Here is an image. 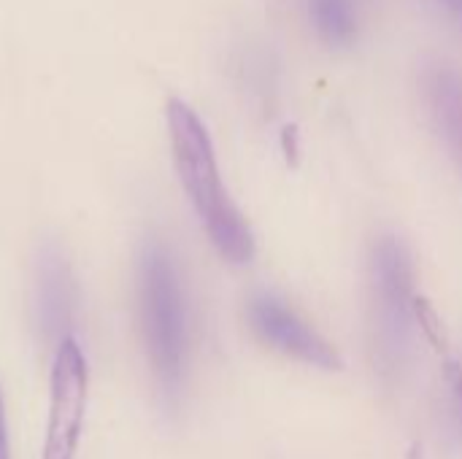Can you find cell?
<instances>
[{"label":"cell","mask_w":462,"mask_h":459,"mask_svg":"<svg viewBox=\"0 0 462 459\" xmlns=\"http://www.w3.org/2000/svg\"><path fill=\"white\" fill-rule=\"evenodd\" d=\"M168 135L173 149V165L179 181L222 260L230 265H246L254 257V235L241 214V208L230 200L222 173L217 165L211 135L203 119L181 100L171 97L165 106Z\"/></svg>","instance_id":"obj_1"},{"label":"cell","mask_w":462,"mask_h":459,"mask_svg":"<svg viewBox=\"0 0 462 459\" xmlns=\"http://www.w3.org/2000/svg\"><path fill=\"white\" fill-rule=\"evenodd\" d=\"M138 311L146 357L165 406H176L187 379V306L173 257L149 241L138 257Z\"/></svg>","instance_id":"obj_2"},{"label":"cell","mask_w":462,"mask_h":459,"mask_svg":"<svg viewBox=\"0 0 462 459\" xmlns=\"http://www.w3.org/2000/svg\"><path fill=\"white\" fill-rule=\"evenodd\" d=\"M89 368L73 335L57 344L49 376V419L41 459H76L87 419Z\"/></svg>","instance_id":"obj_3"},{"label":"cell","mask_w":462,"mask_h":459,"mask_svg":"<svg viewBox=\"0 0 462 459\" xmlns=\"http://www.w3.org/2000/svg\"><path fill=\"white\" fill-rule=\"evenodd\" d=\"M246 314L254 335L271 349L282 352L284 357H292L319 371L344 368L338 349L322 333H317L303 317H298V311H292L282 298L271 292H260L249 300Z\"/></svg>","instance_id":"obj_4"},{"label":"cell","mask_w":462,"mask_h":459,"mask_svg":"<svg viewBox=\"0 0 462 459\" xmlns=\"http://www.w3.org/2000/svg\"><path fill=\"white\" fill-rule=\"evenodd\" d=\"M371 281L387 341L398 346L420 308L414 295V260L398 235H382L371 249Z\"/></svg>","instance_id":"obj_5"},{"label":"cell","mask_w":462,"mask_h":459,"mask_svg":"<svg viewBox=\"0 0 462 459\" xmlns=\"http://www.w3.org/2000/svg\"><path fill=\"white\" fill-rule=\"evenodd\" d=\"M422 95L444 146L462 168V70L447 62L430 65L422 73Z\"/></svg>","instance_id":"obj_6"},{"label":"cell","mask_w":462,"mask_h":459,"mask_svg":"<svg viewBox=\"0 0 462 459\" xmlns=\"http://www.w3.org/2000/svg\"><path fill=\"white\" fill-rule=\"evenodd\" d=\"M73 308V279L65 265V260L57 254V249H46L41 257V276H38V311L43 330L49 335H57L65 330Z\"/></svg>","instance_id":"obj_7"},{"label":"cell","mask_w":462,"mask_h":459,"mask_svg":"<svg viewBox=\"0 0 462 459\" xmlns=\"http://www.w3.org/2000/svg\"><path fill=\"white\" fill-rule=\"evenodd\" d=\"M306 11L317 35L328 46L344 49L357 41V0H306Z\"/></svg>","instance_id":"obj_8"},{"label":"cell","mask_w":462,"mask_h":459,"mask_svg":"<svg viewBox=\"0 0 462 459\" xmlns=\"http://www.w3.org/2000/svg\"><path fill=\"white\" fill-rule=\"evenodd\" d=\"M0 459H11V449H8V422H5V400H3V390H0Z\"/></svg>","instance_id":"obj_9"},{"label":"cell","mask_w":462,"mask_h":459,"mask_svg":"<svg viewBox=\"0 0 462 459\" xmlns=\"http://www.w3.org/2000/svg\"><path fill=\"white\" fill-rule=\"evenodd\" d=\"M455 409H457V419H460L462 425V365L460 371H457V376H455Z\"/></svg>","instance_id":"obj_10"},{"label":"cell","mask_w":462,"mask_h":459,"mask_svg":"<svg viewBox=\"0 0 462 459\" xmlns=\"http://www.w3.org/2000/svg\"><path fill=\"white\" fill-rule=\"evenodd\" d=\"M441 3H444L449 11H455V14L462 19V0H441Z\"/></svg>","instance_id":"obj_11"}]
</instances>
